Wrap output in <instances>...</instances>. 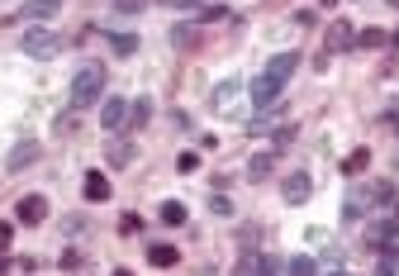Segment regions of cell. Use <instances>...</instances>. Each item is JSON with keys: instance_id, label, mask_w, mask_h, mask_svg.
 <instances>
[{"instance_id": "cell-1", "label": "cell", "mask_w": 399, "mask_h": 276, "mask_svg": "<svg viewBox=\"0 0 399 276\" xmlns=\"http://www.w3.org/2000/svg\"><path fill=\"white\" fill-rule=\"evenodd\" d=\"M295 67H299V53H276L266 62L262 77L252 82V105H257V110H276V100H281L285 82L295 77Z\"/></svg>"}, {"instance_id": "cell-2", "label": "cell", "mask_w": 399, "mask_h": 276, "mask_svg": "<svg viewBox=\"0 0 399 276\" xmlns=\"http://www.w3.org/2000/svg\"><path fill=\"white\" fill-rule=\"evenodd\" d=\"M105 95V62H86L77 77H72V105L86 110V105H95Z\"/></svg>"}, {"instance_id": "cell-3", "label": "cell", "mask_w": 399, "mask_h": 276, "mask_svg": "<svg viewBox=\"0 0 399 276\" xmlns=\"http://www.w3.org/2000/svg\"><path fill=\"white\" fill-rule=\"evenodd\" d=\"M19 48H24L29 57H38V62H48V57L62 53V33H53V29H29Z\"/></svg>"}, {"instance_id": "cell-4", "label": "cell", "mask_w": 399, "mask_h": 276, "mask_svg": "<svg viewBox=\"0 0 399 276\" xmlns=\"http://www.w3.org/2000/svg\"><path fill=\"white\" fill-rule=\"evenodd\" d=\"M57 15H62V0H29L10 24H33V20H57Z\"/></svg>"}, {"instance_id": "cell-5", "label": "cell", "mask_w": 399, "mask_h": 276, "mask_svg": "<svg viewBox=\"0 0 399 276\" xmlns=\"http://www.w3.org/2000/svg\"><path fill=\"white\" fill-rule=\"evenodd\" d=\"M15 215H19V224H43L48 220V195H24L15 205Z\"/></svg>"}, {"instance_id": "cell-6", "label": "cell", "mask_w": 399, "mask_h": 276, "mask_svg": "<svg viewBox=\"0 0 399 276\" xmlns=\"http://www.w3.org/2000/svg\"><path fill=\"white\" fill-rule=\"evenodd\" d=\"M309 191H314V181H309L304 171H290V176H285V186H281L285 205H304V200H309Z\"/></svg>"}, {"instance_id": "cell-7", "label": "cell", "mask_w": 399, "mask_h": 276, "mask_svg": "<svg viewBox=\"0 0 399 276\" xmlns=\"http://www.w3.org/2000/svg\"><path fill=\"white\" fill-rule=\"evenodd\" d=\"M29 162H38V143H33V138L15 143V148H10V158H5V167H10V171H24Z\"/></svg>"}, {"instance_id": "cell-8", "label": "cell", "mask_w": 399, "mask_h": 276, "mask_svg": "<svg viewBox=\"0 0 399 276\" xmlns=\"http://www.w3.org/2000/svg\"><path fill=\"white\" fill-rule=\"evenodd\" d=\"M124 119H129V100H124V95H109L105 105H100V124H105V129H119Z\"/></svg>"}, {"instance_id": "cell-9", "label": "cell", "mask_w": 399, "mask_h": 276, "mask_svg": "<svg viewBox=\"0 0 399 276\" xmlns=\"http://www.w3.org/2000/svg\"><path fill=\"white\" fill-rule=\"evenodd\" d=\"M395 233H399V220H395V215H390V220H375L371 229H366V238H371L375 248H390V243H395Z\"/></svg>"}, {"instance_id": "cell-10", "label": "cell", "mask_w": 399, "mask_h": 276, "mask_svg": "<svg viewBox=\"0 0 399 276\" xmlns=\"http://www.w3.org/2000/svg\"><path fill=\"white\" fill-rule=\"evenodd\" d=\"M242 276H281V262L262 252V257H242Z\"/></svg>"}, {"instance_id": "cell-11", "label": "cell", "mask_w": 399, "mask_h": 276, "mask_svg": "<svg viewBox=\"0 0 399 276\" xmlns=\"http://www.w3.org/2000/svg\"><path fill=\"white\" fill-rule=\"evenodd\" d=\"M238 91H242V86L233 82V77H228V82H219V86H214V95H210V105H214V110H233Z\"/></svg>"}, {"instance_id": "cell-12", "label": "cell", "mask_w": 399, "mask_h": 276, "mask_svg": "<svg viewBox=\"0 0 399 276\" xmlns=\"http://www.w3.org/2000/svg\"><path fill=\"white\" fill-rule=\"evenodd\" d=\"M81 191H86V200H109V176H100V171H86V181H81Z\"/></svg>"}, {"instance_id": "cell-13", "label": "cell", "mask_w": 399, "mask_h": 276, "mask_svg": "<svg viewBox=\"0 0 399 276\" xmlns=\"http://www.w3.org/2000/svg\"><path fill=\"white\" fill-rule=\"evenodd\" d=\"M361 200H366V205H395V186H390V181H371V186L361 191Z\"/></svg>"}, {"instance_id": "cell-14", "label": "cell", "mask_w": 399, "mask_h": 276, "mask_svg": "<svg viewBox=\"0 0 399 276\" xmlns=\"http://www.w3.org/2000/svg\"><path fill=\"white\" fill-rule=\"evenodd\" d=\"M176 257H181V252L171 248V243H152V248H148V262L162 267V272H166V267H176Z\"/></svg>"}, {"instance_id": "cell-15", "label": "cell", "mask_w": 399, "mask_h": 276, "mask_svg": "<svg viewBox=\"0 0 399 276\" xmlns=\"http://www.w3.org/2000/svg\"><path fill=\"white\" fill-rule=\"evenodd\" d=\"M347 43H357V33H352L347 20H338V24L328 29V48H347Z\"/></svg>"}, {"instance_id": "cell-16", "label": "cell", "mask_w": 399, "mask_h": 276, "mask_svg": "<svg viewBox=\"0 0 399 276\" xmlns=\"http://www.w3.org/2000/svg\"><path fill=\"white\" fill-rule=\"evenodd\" d=\"M109 162H114V167H129L133 162V143H129V138H114V143H109Z\"/></svg>"}, {"instance_id": "cell-17", "label": "cell", "mask_w": 399, "mask_h": 276, "mask_svg": "<svg viewBox=\"0 0 399 276\" xmlns=\"http://www.w3.org/2000/svg\"><path fill=\"white\" fill-rule=\"evenodd\" d=\"M157 220L171 224V229H176V224H186V205H181V200H166V205L157 210Z\"/></svg>"}, {"instance_id": "cell-18", "label": "cell", "mask_w": 399, "mask_h": 276, "mask_svg": "<svg viewBox=\"0 0 399 276\" xmlns=\"http://www.w3.org/2000/svg\"><path fill=\"white\" fill-rule=\"evenodd\" d=\"M271 167H276V153H257L247 162V171H252V181H262V176H271Z\"/></svg>"}, {"instance_id": "cell-19", "label": "cell", "mask_w": 399, "mask_h": 276, "mask_svg": "<svg viewBox=\"0 0 399 276\" xmlns=\"http://www.w3.org/2000/svg\"><path fill=\"white\" fill-rule=\"evenodd\" d=\"M366 167H371V153H366V148H357V153H347L343 171H347V176H357V171H366Z\"/></svg>"}, {"instance_id": "cell-20", "label": "cell", "mask_w": 399, "mask_h": 276, "mask_svg": "<svg viewBox=\"0 0 399 276\" xmlns=\"http://www.w3.org/2000/svg\"><path fill=\"white\" fill-rule=\"evenodd\" d=\"M109 48H114L119 57H133V53H138V38H133V33H114V38H109Z\"/></svg>"}, {"instance_id": "cell-21", "label": "cell", "mask_w": 399, "mask_h": 276, "mask_svg": "<svg viewBox=\"0 0 399 276\" xmlns=\"http://www.w3.org/2000/svg\"><path fill=\"white\" fill-rule=\"evenodd\" d=\"M148 114H152L148 100H133V105H129V124H133V129H138V124H148Z\"/></svg>"}, {"instance_id": "cell-22", "label": "cell", "mask_w": 399, "mask_h": 276, "mask_svg": "<svg viewBox=\"0 0 399 276\" xmlns=\"http://www.w3.org/2000/svg\"><path fill=\"white\" fill-rule=\"evenodd\" d=\"M285 276H319V267H314V257H295Z\"/></svg>"}, {"instance_id": "cell-23", "label": "cell", "mask_w": 399, "mask_h": 276, "mask_svg": "<svg viewBox=\"0 0 399 276\" xmlns=\"http://www.w3.org/2000/svg\"><path fill=\"white\" fill-rule=\"evenodd\" d=\"M357 43H361V48H380L385 33H380V29H366V33H357Z\"/></svg>"}, {"instance_id": "cell-24", "label": "cell", "mask_w": 399, "mask_h": 276, "mask_svg": "<svg viewBox=\"0 0 399 276\" xmlns=\"http://www.w3.org/2000/svg\"><path fill=\"white\" fill-rule=\"evenodd\" d=\"M210 210H214V215H233V205H228V195H210Z\"/></svg>"}, {"instance_id": "cell-25", "label": "cell", "mask_w": 399, "mask_h": 276, "mask_svg": "<svg viewBox=\"0 0 399 276\" xmlns=\"http://www.w3.org/2000/svg\"><path fill=\"white\" fill-rule=\"evenodd\" d=\"M290 138H295V124H281V129H276V148H285Z\"/></svg>"}, {"instance_id": "cell-26", "label": "cell", "mask_w": 399, "mask_h": 276, "mask_svg": "<svg viewBox=\"0 0 399 276\" xmlns=\"http://www.w3.org/2000/svg\"><path fill=\"white\" fill-rule=\"evenodd\" d=\"M166 10H200V0H162Z\"/></svg>"}, {"instance_id": "cell-27", "label": "cell", "mask_w": 399, "mask_h": 276, "mask_svg": "<svg viewBox=\"0 0 399 276\" xmlns=\"http://www.w3.org/2000/svg\"><path fill=\"white\" fill-rule=\"evenodd\" d=\"M176 167H181V171H195V167H200V158H195V153H181V162H176Z\"/></svg>"}, {"instance_id": "cell-28", "label": "cell", "mask_w": 399, "mask_h": 276, "mask_svg": "<svg viewBox=\"0 0 399 276\" xmlns=\"http://www.w3.org/2000/svg\"><path fill=\"white\" fill-rule=\"evenodd\" d=\"M143 5H148V0H119V10H124V15H133V10H143Z\"/></svg>"}, {"instance_id": "cell-29", "label": "cell", "mask_w": 399, "mask_h": 276, "mask_svg": "<svg viewBox=\"0 0 399 276\" xmlns=\"http://www.w3.org/2000/svg\"><path fill=\"white\" fill-rule=\"evenodd\" d=\"M10 238H15V229H10V224H0V248H10Z\"/></svg>"}, {"instance_id": "cell-30", "label": "cell", "mask_w": 399, "mask_h": 276, "mask_svg": "<svg viewBox=\"0 0 399 276\" xmlns=\"http://www.w3.org/2000/svg\"><path fill=\"white\" fill-rule=\"evenodd\" d=\"M114 276H133V272H124V267H119V272H114Z\"/></svg>"}, {"instance_id": "cell-31", "label": "cell", "mask_w": 399, "mask_h": 276, "mask_svg": "<svg viewBox=\"0 0 399 276\" xmlns=\"http://www.w3.org/2000/svg\"><path fill=\"white\" fill-rule=\"evenodd\" d=\"M319 5H338V0H319Z\"/></svg>"}, {"instance_id": "cell-32", "label": "cell", "mask_w": 399, "mask_h": 276, "mask_svg": "<svg viewBox=\"0 0 399 276\" xmlns=\"http://www.w3.org/2000/svg\"><path fill=\"white\" fill-rule=\"evenodd\" d=\"M0 272H5V257H0Z\"/></svg>"}, {"instance_id": "cell-33", "label": "cell", "mask_w": 399, "mask_h": 276, "mask_svg": "<svg viewBox=\"0 0 399 276\" xmlns=\"http://www.w3.org/2000/svg\"><path fill=\"white\" fill-rule=\"evenodd\" d=\"M390 5H395V10H399V0H390Z\"/></svg>"}, {"instance_id": "cell-34", "label": "cell", "mask_w": 399, "mask_h": 276, "mask_svg": "<svg viewBox=\"0 0 399 276\" xmlns=\"http://www.w3.org/2000/svg\"><path fill=\"white\" fill-rule=\"evenodd\" d=\"M395 43H399V29H395Z\"/></svg>"}]
</instances>
